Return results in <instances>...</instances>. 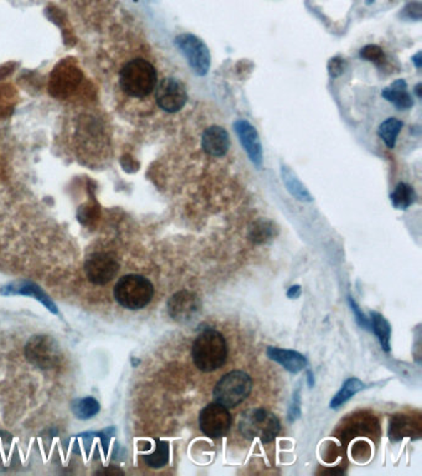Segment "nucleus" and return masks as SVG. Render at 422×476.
Returning a JSON list of instances; mask_svg holds the SVG:
<instances>
[{"label":"nucleus","mask_w":422,"mask_h":476,"mask_svg":"<svg viewBox=\"0 0 422 476\" xmlns=\"http://www.w3.org/2000/svg\"><path fill=\"white\" fill-rule=\"evenodd\" d=\"M421 83H418L416 87H415V92H416V96H418V98H421Z\"/></svg>","instance_id":"obj_35"},{"label":"nucleus","mask_w":422,"mask_h":476,"mask_svg":"<svg viewBox=\"0 0 422 476\" xmlns=\"http://www.w3.org/2000/svg\"><path fill=\"white\" fill-rule=\"evenodd\" d=\"M344 69H346V62L341 57H334L329 60V72L332 79H337L342 75Z\"/></svg>","instance_id":"obj_30"},{"label":"nucleus","mask_w":422,"mask_h":476,"mask_svg":"<svg viewBox=\"0 0 422 476\" xmlns=\"http://www.w3.org/2000/svg\"><path fill=\"white\" fill-rule=\"evenodd\" d=\"M72 413L78 420H91L94 415H98L101 405L93 397H86L82 400H75L71 405Z\"/></svg>","instance_id":"obj_25"},{"label":"nucleus","mask_w":422,"mask_h":476,"mask_svg":"<svg viewBox=\"0 0 422 476\" xmlns=\"http://www.w3.org/2000/svg\"><path fill=\"white\" fill-rule=\"evenodd\" d=\"M359 56L366 61L374 62L376 65H381L385 60V54L383 49L378 45H366L361 49Z\"/></svg>","instance_id":"obj_27"},{"label":"nucleus","mask_w":422,"mask_h":476,"mask_svg":"<svg viewBox=\"0 0 422 476\" xmlns=\"http://www.w3.org/2000/svg\"><path fill=\"white\" fill-rule=\"evenodd\" d=\"M301 417V388L297 387L296 391L292 395L289 410H287V420L290 423H294Z\"/></svg>","instance_id":"obj_28"},{"label":"nucleus","mask_w":422,"mask_h":476,"mask_svg":"<svg viewBox=\"0 0 422 476\" xmlns=\"http://www.w3.org/2000/svg\"><path fill=\"white\" fill-rule=\"evenodd\" d=\"M366 385L356 378H349L343 382L341 390L334 395V398L329 402V408L331 410H338L341 408L344 403H347L352 397L356 396L358 392H361Z\"/></svg>","instance_id":"obj_21"},{"label":"nucleus","mask_w":422,"mask_h":476,"mask_svg":"<svg viewBox=\"0 0 422 476\" xmlns=\"http://www.w3.org/2000/svg\"><path fill=\"white\" fill-rule=\"evenodd\" d=\"M201 299L190 290L175 293L168 302V313L174 320L187 323L192 320L201 310Z\"/></svg>","instance_id":"obj_11"},{"label":"nucleus","mask_w":422,"mask_h":476,"mask_svg":"<svg viewBox=\"0 0 422 476\" xmlns=\"http://www.w3.org/2000/svg\"><path fill=\"white\" fill-rule=\"evenodd\" d=\"M391 203L398 210H406L416 201V193L413 186L406 183H400L396 185L394 191L391 193Z\"/></svg>","instance_id":"obj_23"},{"label":"nucleus","mask_w":422,"mask_h":476,"mask_svg":"<svg viewBox=\"0 0 422 476\" xmlns=\"http://www.w3.org/2000/svg\"><path fill=\"white\" fill-rule=\"evenodd\" d=\"M301 293H302V289L300 285H291L287 290V295L289 299H297L300 297Z\"/></svg>","instance_id":"obj_32"},{"label":"nucleus","mask_w":422,"mask_h":476,"mask_svg":"<svg viewBox=\"0 0 422 476\" xmlns=\"http://www.w3.org/2000/svg\"><path fill=\"white\" fill-rule=\"evenodd\" d=\"M413 65L416 69H421L422 66V52L418 51L415 56L413 57Z\"/></svg>","instance_id":"obj_33"},{"label":"nucleus","mask_w":422,"mask_h":476,"mask_svg":"<svg viewBox=\"0 0 422 476\" xmlns=\"http://www.w3.org/2000/svg\"><path fill=\"white\" fill-rule=\"evenodd\" d=\"M403 126V122L398 118H388L380 124L378 136L389 149H394Z\"/></svg>","instance_id":"obj_24"},{"label":"nucleus","mask_w":422,"mask_h":476,"mask_svg":"<svg viewBox=\"0 0 422 476\" xmlns=\"http://www.w3.org/2000/svg\"><path fill=\"white\" fill-rule=\"evenodd\" d=\"M230 139L228 133L220 126L207 128L202 134V148L208 156H223L228 153Z\"/></svg>","instance_id":"obj_15"},{"label":"nucleus","mask_w":422,"mask_h":476,"mask_svg":"<svg viewBox=\"0 0 422 476\" xmlns=\"http://www.w3.org/2000/svg\"><path fill=\"white\" fill-rule=\"evenodd\" d=\"M192 361L202 373H213L225 366L228 345L225 336L215 329L202 331L192 344Z\"/></svg>","instance_id":"obj_1"},{"label":"nucleus","mask_w":422,"mask_h":476,"mask_svg":"<svg viewBox=\"0 0 422 476\" xmlns=\"http://www.w3.org/2000/svg\"><path fill=\"white\" fill-rule=\"evenodd\" d=\"M381 96L388 102L394 104L395 107L400 111L410 109L413 106V97L408 93V83L403 79L395 81L389 87H386L381 92Z\"/></svg>","instance_id":"obj_17"},{"label":"nucleus","mask_w":422,"mask_h":476,"mask_svg":"<svg viewBox=\"0 0 422 476\" xmlns=\"http://www.w3.org/2000/svg\"><path fill=\"white\" fill-rule=\"evenodd\" d=\"M282 178L284 184L287 186V191L299 201L302 203H311L314 201V198L310 191L306 189L305 185L301 183L300 179L296 176L295 173L287 168V166H282Z\"/></svg>","instance_id":"obj_19"},{"label":"nucleus","mask_w":422,"mask_h":476,"mask_svg":"<svg viewBox=\"0 0 422 476\" xmlns=\"http://www.w3.org/2000/svg\"><path fill=\"white\" fill-rule=\"evenodd\" d=\"M348 303H349V307L352 309L358 325L361 326V329H364V330H371V321L366 318V314L361 310V308L356 304V300L352 297H348Z\"/></svg>","instance_id":"obj_29"},{"label":"nucleus","mask_w":422,"mask_h":476,"mask_svg":"<svg viewBox=\"0 0 422 476\" xmlns=\"http://www.w3.org/2000/svg\"><path fill=\"white\" fill-rule=\"evenodd\" d=\"M143 460L148 467H153V469H160V467L168 465L170 460L169 443L165 440L156 439L155 447L153 449V452L145 454L143 457Z\"/></svg>","instance_id":"obj_22"},{"label":"nucleus","mask_w":422,"mask_h":476,"mask_svg":"<svg viewBox=\"0 0 422 476\" xmlns=\"http://www.w3.org/2000/svg\"><path fill=\"white\" fill-rule=\"evenodd\" d=\"M421 420L408 415H395L389 425V438L391 442H399L403 438H420Z\"/></svg>","instance_id":"obj_14"},{"label":"nucleus","mask_w":422,"mask_h":476,"mask_svg":"<svg viewBox=\"0 0 422 476\" xmlns=\"http://www.w3.org/2000/svg\"><path fill=\"white\" fill-rule=\"evenodd\" d=\"M156 103L168 113H176L187 103V91L181 81L166 77L160 81L155 88Z\"/></svg>","instance_id":"obj_9"},{"label":"nucleus","mask_w":422,"mask_h":476,"mask_svg":"<svg viewBox=\"0 0 422 476\" xmlns=\"http://www.w3.org/2000/svg\"><path fill=\"white\" fill-rule=\"evenodd\" d=\"M253 390V380L245 371H230L217 382L213 388L215 402L227 408H235L248 398Z\"/></svg>","instance_id":"obj_5"},{"label":"nucleus","mask_w":422,"mask_h":476,"mask_svg":"<svg viewBox=\"0 0 422 476\" xmlns=\"http://www.w3.org/2000/svg\"><path fill=\"white\" fill-rule=\"evenodd\" d=\"M272 236H274V227L272 223L263 221L255 223L249 235L250 240H253L254 243H263L270 240Z\"/></svg>","instance_id":"obj_26"},{"label":"nucleus","mask_w":422,"mask_h":476,"mask_svg":"<svg viewBox=\"0 0 422 476\" xmlns=\"http://www.w3.org/2000/svg\"><path fill=\"white\" fill-rule=\"evenodd\" d=\"M267 358L282 365V368L291 373H299L307 368V358L304 355L294 350L280 349L275 346H269L267 349Z\"/></svg>","instance_id":"obj_16"},{"label":"nucleus","mask_w":422,"mask_h":476,"mask_svg":"<svg viewBox=\"0 0 422 476\" xmlns=\"http://www.w3.org/2000/svg\"><path fill=\"white\" fill-rule=\"evenodd\" d=\"M175 44L196 75L206 76L208 74L211 69V52L201 39L193 34H181L175 40Z\"/></svg>","instance_id":"obj_7"},{"label":"nucleus","mask_w":422,"mask_h":476,"mask_svg":"<svg viewBox=\"0 0 422 476\" xmlns=\"http://www.w3.org/2000/svg\"><path fill=\"white\" fill-rule=\"evenodd\" d=\"M373 1H374V0H366V4H371Z\"/></svg>","instance_id":"obj_36"},{"label":"nucleus","mask_w":422,"mask_h":476,"mask_svg":"<svg viewBox=\"0 0 422 476\" xmlns=\"http://www.w3.org/2000/svg\"><path fill=\"white\" fill-rule=\"evenodd\" d=\"M306 380H307V385H309V387L312 388V387L314 386V373H312L311 370H307V371H306Z\"/></svg>","instance_id":"obj_34"},{"label":"nucleus","mask_w":422,"mask_h":476,"mask_svg":"<svg viewBox=\"0 0 422 476\" xmlns=\"http://www.w3.org/2000/svg\"><path fill=\"white\" fill-rule=\"evenodd\" d=\"M119 270V262L107 252H97L86 260L85 272L91 283L106 285L115 278Z\"/></svg>","instance_id":"obj_10"},{"label":"nucleus","mask_w":422,"mask_h":476,"mask_svg":"<svg viewBox=\"0 0 422 476\" xmlns=\"http://www.w3.org/2000/svg\"><path fill=\"white\" fill-rule=\"evenodd\" d=\"M371 329L376 336V339L379 341L381 349L384 350L385 353H389L391 349V325L389 321L385 319L384 316L376 313V311H371Z\"/></svg>","instance_id":"obj_20"},{"label":"nucleus","mask_w":422,"mask_h":476,"mask_svg":"<svg viewBox=\"0 0 422 476\" xmlns=\"http://www.w3.org/2000/svg\"><path fill=\"white\" fill-rule=\"evenodd\" d=\"M158 72L145 59L136 57L128 61L119 72V86L133 98H145L155 91Z\"/></svg>","instance_id":"obj_2"},{"label":"nucleus","mask_w":422,"mask_h":476,"mask_svg":"<svg viewBox=\"0 0 422 476\" xmlns=\"http://www.w3.org/2000/svg\"><path fill=\"white\" fill-rule=\"evenodd\" d=\"M154 285L139 274H128L118 280L114 298L119 305L129 310H140L150 304L154 298Z\"/></svg>","instance_id":"obj_4"},{"label":"nucleus","mask_w":422,"mask_h":476,"mask_svg":"<svg viewBox=\"0 0 422 476\" xmlns=\"http://www.w3.org/2000/svg\"><path fill=\"white\" fill-rule=\"evenodd\" d=\"M235 133L240 138V144L243 146L249 159L254 166H260L263 163V146L260 142L257 129L245 119H238L233 124Z\"/></svg>","instance_id":"obj_12"},{"label":"nucleus","mask_w":422,"mask_h":476,"mask_svg":"<svg viewBox=\"0 0 422 476\" xmlns=\"http://www.w3.org/2000/svg\"><path fill=\"white\" fill-rule=\"evenodd\" d=\"M422 6L420 1H413L410 4L406 5V8L403 9V14L408 19L420 20L421 19Z\"/></svg>","instance_id":"obj_31"},{"label":"nucleus","mask_w":422,"mask_h":476,"mask_svg":"<svg viewBox=\"0 0 422 476\" xmlns=\"http://www.w3.org/2000/svg\"><path fill=\"white\" fill-rule=\"evenodd\" d=\"M200 429L202 433L211 439H221L230 433L232 415L225 405L210 403L200 412Z\"/></svg>","instance_id":"obj_8"},{"label":"nucleus","mask_w":422,"mask_h":476,"mask_svg":"<svg viewBox=\"0 0 422 476\" xmlns=\"http://www.w3.org/2000/svg\"><path fill=\"white\" fill-rule=\"evenodd\" d=\"M19 459L18 449L11 434L0 430V472H8Z\"/></svg>","instance_id":"obj_18"},{"label":"nucleus","mask_w":422,"mask_h":476,"mask_svg":"<svg viewBox=\"0 0 422 476\" xmlns=\"http://www.w3.org/2000/svg\"><path fill=\"white\" fill-rule=\"evenodd\" d=\"M238 430L248 440L259 439L269 444L277 439L282 430V423L277 415L265 408H249L240 415Z\"/></svg>","instance_id":"obj_3"},{"label":"nucleus","mask_w":422,"mask_h":476,"mask_svg":"<svg viewBox=\"0 0 422 476\" xmlns=\"http://www.w3.org/2000/svg\"><path fill=\"white\" fill-rule=\"evenodd\" d=\"M29 363L40 370H51L61 363L62 351L56 340L47 335H36L25 346Z\"/></svg>","instance_id":"obj_6"},{"label":"nucleus","mask_w":422,"mask_h":476,"mask_svg":"<svg viewBox=\"0 0 422 476\" xmlns=\"http://www.w3.org/2000/svg\"><path fill=\"white\" fill-rule=\"evenodd\" d=\"M0 294H3V295H28V297H33L38 302L43 303V305L53 314L58 313L56 304L52 302L51 298L48 297L41 288L33 283V282H29V280H16L13 283L6 284L0 289Z\"/></svg>","instance_id":"obj_13"}]
</instances>
